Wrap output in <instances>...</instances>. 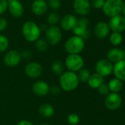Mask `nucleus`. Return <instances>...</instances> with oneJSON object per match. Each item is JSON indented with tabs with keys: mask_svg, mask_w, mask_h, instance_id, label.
<instances>
[{
	"mask_svg": "<svg viewBox=\"0 0 125 125\" xmlns=\"http://www.w3.org/2000/svg\"><path fill=\"white\" fill-rule=\"evenodd\" d=\"M10 13L15 18H21L24 13V8L20 1L9 0L8 8Z\"/></svg>",
	"mask_w": 125,
	"mask_h": 125,
	"instance_id": "4468645a",
	"label": "nucleus"
},
{
	"mask_svg": "<svg viewBox=\"0 0 125 125\" xmlns=\"http://www.w3.org/2000/svg\"><path fill=\"white\" fill-rule=\"evenodd\" d=\"M67 120L70 125H77L80 122V116L75 113H72L68 115Z\"/></svg>",
	"mask_w": 125,
	"mask_h": 125,
	"instance_id": "c756f323",
	"label": "nucleus"
},
{
	"mask_svg": "<svg viewBox=\"0 0 125 125\" xmlns=\"http://www.w3.org/2000/svg\"><path fill=\"white\" fill-rule=\"evenodd\" d=\"M107 57L109 61L118 62L121 60H125V51L124 49H120L117 48H113L107 52Z\"/></svg>",
	"mask_w": 125,
	"mask_h": 125,
	"instance_id": "a211bd4d",
	"label": "nucleus"
},
{
	"mask_svg": "<svg viewBox=\"0 0 125 125\" xmlns=\"http://www.w3.org/2000/svg\"><path fill=\"white\" fill-rule=\"evenodd\" d=\"M49 92L52 94V95H54V96H57L58 95V94L60 93V88L58 86H52L49 89Z\"/></svg>",
	"mask_w": 125,
	"mask_h": 125,
	"instance_id": "e433bc0d",
	"label": "nucleus"
},
{
	"mask_svg": "<svg viewBox=\"0 0 125 125\" xmlns=\"http://www.w3.org/2000/svg\"><path fill=\"white\" fill-rule=\"evenodd\" d=\"M107 85H108L109 90L112 93H117V94L119 91H121L122 88H123L122 81H121L120 80H118L117 78H114V79L110 80L109 81Z\"/></svg>",
	"mask_w": 125,
	"mask_h": 125,
	"instance_id": "5701e85b",
	"label": "nucleus"
},
{
	"mask_svg": "<svg viewBox=\"0 0 125 125\" xmlns=\"http://www.w3.org/2000/svg\"><path fill=\"white\" fill-rule=\"evenodd\" d=\"M16 1H19V0H16Z\"/></svg>",
	"mask_w": 125,
	"mask_h": 125,
	"instance_id": "79ce46f5",
	"label": "nucleus"
},
{
	"mask_svg": "<svg viewBox=\"0 0 125 125\" xmlns=\"http://www.w3.org/2000/svg\"><path fill=\"white\" fill-rule=\"evenodd\" d=\"M21 54V58H24L25 60H28V59L31 58L32 56V52L30 50H24Z\"/></svg>",
	"mask_w": 125,
	"mask_h": 125,
	"instance_id": "c9c22d12",
	"label": "nucleus"
},
{
	"mask_svg": "<svg viewBox=\"0 0 125 125\" xmlns=\"http://www.w3.org/2000/svg\"><path fill=\"white\" fill-rule=\"evenodd\" d=\"M32 11L36 16L43 15L48 8V4L46 0H35L32 3Z\"/></svg>",
	"mask_w": 125,
	"mask_h": 125,
	"instance_id": "6ab92c4d",
	"label": "nucleus"
},
{
	"mask_svg": "<svg viewBox=\"0 0 125 125\" xmlns=\"http://www.w3.org/2000/svg\"><path fill=\"white\" fill-rule=\"evenodd\" d=\"M65 65L69 72L76 73L83 68L84 60L80 54H69L66 58Z\"/></svg>",
	"mask_w": 125,
	"mask_h": 125,
	"instance_id": "39448f33",
	"label": "nucleus"
},
{
	"mask_svg": "<svg viewBox=\"0 0 125 125\" xmlns=\"http://www.w3.org/2000/svg\"><path fill=\"white\" fill-rule=\"evenodd\" d=\"M77 19L75 16L72 14H66L60 21V27L63 30L70 31L74 28L77 24Z\"/></svg>",
	"mask_w": 125,
	"mask_h": 125,
	"instance_id": "2eb2a0df",
	"label": "nucleus"
},
{
	"mask_svg": "<svg viewBox=\"0 0 125 125\" xmlns=\"http://www.w3.org/2000/svg\"><path fill=\"white\" fill-rule=\"evenodd\" d=\"M60 21V15L56 12H52L49 13V15L47 17V21L50 24V26H56V24H58Z\"/></svg>",
	"mask_w": 125,
	"mask_h": 125,
	"instance_id": "bb28decb",
	"label": "nucleus"
},
{
	"mask_svg": "<svg viewBox=\"0 0 125 125\" xmlns=\"http://www.w3.org/2000/svg\"><path fill=\"white\" fill-rule=\"evenodd\" d=\"M109 28L113 32H121L125 30V17L124 16L118 15L113 18H110L109 24Z\"/></svg>",
	"mask_w": 125,
	"mask_h": 125,
	"instance_id": "9d476101",
	"label": "nucleus"
},
{
	"mask_svg": "<svg viewBox=\"0 0 125 125\" xmlns=\"http://www.w3.org/2000/svg\"><path fill=\"white\" fill-rule=\"evenodd\" d=\"M84 48V40L76 35L70 37L65 43V49L69 54H79Z\"/></svg>",
	"mask_w": 125,
	"mask_h": 125,
	"instance_id": "7ed1b4c3",
	"label": "nucleus"
},
{
	"mask_svg": "<svg viewBox=\"0 0 125 125\" xmlns=\"http://www.w3.org/2000/svg\"><path fill=\"white\" fill-rule=\"evenodd\" d=\"M110 32V28L108 24L104 21L98 22L94 27V35L96 38L100 40L106 38Z\"/></svg>",
	"mask_w": 125,
	"mask_h": 125,
	"instance_id": "dca6fc26",
	"label": "nucleus"
},
{
	"mask_svg": "<svg viewBox=\"0 0 125 125\" xmlns=\"http://www.w3.org/2000/svg\"><path fill=\"white\" fill-rule=\"evenodd\" d=\"M105 0H91L90 2L91 5L95 9H102Z\"/></svg>",
	"mask_w": 125,
	"mask_h": 125,
	"instance_id": "7c9ffc66",
	"label": "nucleus"
},
{
	"mask_svg": "<svg viewBox=\"0 0 125 125\" xmlns=\"http://www.w3.org/2000/svg\"><path fill=\"white\" fill-rule=\"evenodd\" d=\"M90 76H91V74H90L89 70H88L87 69H83V68L78 72V74H77L78 80L81 83H88Z\"/></svg>",
	"mask_w": 125,
	"mask_h": 125,
	"instance_id": "a878e982",
	"label": "nucleus"
},
{
	"mask_svg": "<svg viewBox=\"0 0 125 125\" xmlns=\"http://www.w3.org/2000/svg\"><path fill=\"white\" fill-rule=\"evenodd\" d=\"M122 104L121 96L117 93L109 94L104 101L105 107L110 110H115L118 109Z\"/></svg>",
	"mask_w": 125,
	"mask_h": 125,
	"instance_id": "f8f14e48",
	"label": "nucleus"
},
{
	"mask_svg": "<svg viewBox=\"0 0 125 125\" xmlns=\"http://www.w3.org/2000/svg\"><path fill=\"white\" fill-rule=\"evenodd\" d=\"M48 1L49 2V1H53V0H48ZM59 1H60V0H59Z\"/></svg>",
	"mask_w": 125,
	"mask_h": 125,
	"instance_id": "a19ab883",
	"label": "nucleus"
},
{
	"mask_svg": "<svg viewBox=\"0 0 125 125\" xmlns=\"http://www.w3.org/2000/svg\"><path fill=\"white\" fill-rule=\"evenodd\" d=\"M21 54L16 50H10L4 57V63L8 67H16L21 60Z\"/></svg>",
	"mask_w": 125,
	"mask_h": 125,
	"instance_id": "1a4fd4ad",
	"label": "nucleus"
},
{
	"mask_svg": "<svg viewBox=\"0 0 125 125\" xmlns=\"http://www.w3.org/2000/svg\"><path fill=\"white\" fill-rule=\"evenodd\" d=\"M73 8L78 15L85 16L90 13L91 5L89 0H74Z\"/></svg>",
	"mask_w": 125,
	"mask_h": 125,
	"instance_id": "9b49d317",
	"label": "nucleus"
},
{
	"mask_svg": "<svg viewBox=\"0 0 125 125\" xmlns=\"http://www.w3.org/2000/svg\"><path fill=\"white\" fill-rule=\"evenodd\" d=\"M123 41V36L120 32H113L110 35V42L112 45L116 46L121 43Z\"/></svg>",
	"mask_w": 125,
	"mask_h": 125,
	"instance_id": "393cba45",
	"label": "nucleus"
},
{
	"mask_svg": "<svg viewBox=\"0 0 125 125\" xmlns=\"http://www.w3.org/2000/svg\"><path fill=\"white\" fill-rule=\"evenodd\" d=\"M121 13L123 14V16L125 17V1L123 2V5H122V9H121Z\"/></svg>",
	"mask_w": 125,
	"mask_h": 125,
	"instance_id": "58836bf2",
	"label": "nucleus"
},
{
	"mask_svg": "<svg viewBox=\"0 0 125 125\" xmlns=\"http://www.w3.org/2000/svg\"><path fill=\"white\" fill-rule=\"evenodd\" d=\"M35 47L39 52H43L46 51V49L48 48V43L46 42V40L39 38L38 40H37L35 41Z\"/></svg>",
	"mask_w": 125,
	"mask_h": 125,
	"instance_id": "cd10ccee",
	"label": "nucleus"
},
{
	"mask_svg": "<svg viewBox=\"0 0 125 125\" xmlns=\"http://www.w3.org/2000/svg\"><path fill=\"white\" fill-rule=\"evenodd\" d=\"M79 80L77 74L72 72H63L60 77V88L66 92H71L74 91L79 85Z\"/></svg>",
	"mask_w": 125,
	"mask_h": 125,
	"instance_id": "f257e3e1",
	"label": "nucleus"
},
{
	"mask_svg": "<svg viewBox=\"0 0 125 125\" xmlns=\"http://www.w3.org/2000/svg\"><path fill=\"white\" fill-rule=\"evenodd\" d=\"M46 41L51 45H57L62 40V32L57 26H49L45 31Z\"/></svg>",
	"mask_w": 125,
	"mask_h": 125,
	"instance_id": "0eeeda50",
	"label": "nucleus"
},
{
	"mask_svg": "<svg viewBox=\"0 0 125 125\" xmlns=\"http://www.w3.org/2000/svg\"><path fill=\"white\" fill-rule=\"evenodd\" d=\"M89 21L86 18H81L77 20L74 28L72 30L76 36L80 37L83 40L88 39L90 37V31L88 29Z\"/></svg>",
	"mask_w": 125,
	"mask_h": 125,
	"instance_id": "423d86ee",
	"label": "nucleus"
},
{
	"mask_svg": "<svg viewBox=\"0 0 125 125\" xmlns=\"http://www.w3.org/2000/svg\"><path fill=\"white\" fill-rule=\"evenodd\" d=\"M122 5V0H105L102 11L106 16L113 18L121 13Z\"/></svg>",
	"mask_w": 125,
	"mask_h": 125,
	"instance_id": "20e7f679",
	"label": "nucleus"
},
{
	"mask_svg": "<svg viewBox=\"0 0 125 125\" xmlns=\"http://www.w3.org/2000/svg\"><path fill=\"white\" fill-rule=\"evenodd\" d=\"M95 69L98 74L102 77H105L113 73V65L107 59H102L96 63Z\"/></svg>",
	"mask_w": 125,
	"mask_h": 125,
	"instance_id": "6e6552de",
	"label": "nucleus"
},
{
	"mask_svg": "<svg viewBox=\"0 0 125 125\" xmlns=\"http://www.w3.org/2000/svg\"><path fill=\"white\" fill-rule=\"evenodd\" d=\"M40 125H50V124H46V123H44V124H40Z\"/></svg>",
	"mask_w": 125,
	"mask_h": 125,
	"instance_id": "ea45409f",
	"label": "nucleus"
},
{
	"mask_svg": "<svg viewBox=\"0 0 125 125\" xmlns=\"http://www.w3.org/2000/svg\"><path fill=\"white\" fill-rule=\"evenodd\" d=\"M38 113L41 116L44 118H50L54 115V109L52 105L47 103H44L39 106Z\"/></svg>",
	"mask_w": 125,
	"mask_h": 125,
	"instance_id": "412c9836",
	"label": "nucleus"
},
{
	"mask_svg": "<svg viewBox=\"0 0 125 125\" xmlns=\"http://www.w3.org/2000/svg\"><path fill=\"white\" fill-rule=\"evenodd\" d=\"M98 91L99 93L101 94V95H103V96H107L109 94V92H110V90H109V88H108V85L107 84H102L98 88Z\"/></svg>",
	"mask_w": 125,
	"mask_h": 125,
	"instance_id": "2f4dec72",
	"label": "nucleus"
},
{
	"mask_svg": "<svg viewBox=\"0 0 125 125\" xmlns=\"http://www.w3.org/2000/svg\"><path fill=\"white\" fill-rule=\"evenodd\" d=\"M22 34L26 41L35 42L40 38L41 30L34 21H28L25 22L22 27Z\"/></svg>",
	"mask_w": 125,
	"mask_h": 125,
	"instance_id": "f03ea898",
	"label": "nucleus"
},
{
	"mask_svg": "<svg viewBox=\"0 0 125 125\" xmlns=\"http://www.w3.org/2000/svg\"><path fill=\"white\" fill-rule=\"evenodd\" d=\"M33 93L38 96H45L49 93L50 87L44 81H37L32 85Z\"/></svg>",
	"mask_w": 125,
	"mask_h": 125,
	"instance_id": "f3484780",
	"label": "nucleus"
},
{
	"mask_svg": "<svg viewBox=\"0 0 125 125\" xmlns=\"http://www.w3.org/2000/svg\"><path fill=\"white\" fill-rule=\"evenodd\" d=\"M8 8V0H0V15L3 14Z\"/></svg>",
	"mask_w": 125,
	"mask_h": 125,
	"instance_id": "72a5a7b5",
	"label": "nucleus"
},
{
	"mask_svg": "<svg viewBox=\"0 0 125 125\" xmlns=\"http://www.w3.org/2000/svg\"><path fill=\"white\" fill-rule=\"evenodd\" d=\"M9 46V41L8 38L3 35H0V53L5 52Z\"/></svg>",
	"mask_w": 125,
	"mask_h": 125,
	"instance_id": "c85d7f7f",
	"label": "nucleus"
},
{
	"mask_svg": "<svg viewBox=\"0 0 125 125\" xmlns=\"http://www.w3.org/2000/svg\"><path fill=\"white\" fill-rule=\"evenodd\" d=\"M49 6L51 9L54 10H57L61 7V3L59 0H53V1L49 2Z\"/></svg>",
	"mask_w": 125,
	"mask_h": 125,
	"instance_id": "473e14b6",
	"label": "nucleus"
},
{
	"mask_svg": "<svg viewBox=\"0 0 125 125\" xmlns=\"http://www.w3.org/2000/svg\"><path fill=\"white\" fill-rule=\"evenodd\" d=\"M51 69L54 74L61 75L64 72V64L62 63V61H60L59 60H56L52 62Z\"/></svg>",
	"mask_w": 125,
	"mask_h": 125,
	"instance_id": "b1692460",
	"label": "nucleus"
},
{
	"mask_svg": "<svg viewBox=\"0 0 125 125\" xmlns=\"http://www.w3.org/2000/svg\"><path fill=\"white\" fill-rule=\"evenodd\" d=\"M8 27V21L4 18H0V32L4 31Z\"/></svg>",
	"mask_w": 125,
	"mask_h": 125,
	"instance_id": "f704fd0d",
	"label": "nucleus"
},
{
	"mask_svg": "<svg viewBox=\"0 0 125 125\" xmlns=\"http://www.w3.org/2000/svg\"><path fill=\"white\" fill-rule=\"evenodd\" d=\"M104 83V77L98 74L97 73H94L93 74H91L88 84L91 88H98L102 84Z\"/></svg>",
	"mask_w": 125,
	"mask_h": 125,
	"instance_id": "4be33fe9",
	"label": "nucleus"
},
{
	"mask_svg": "<svg viewBox=\"0 0 125 125\" xmlns=\"http://www.w3.org/2000/svg\"><path fill=\"white\" fill-rule=\"evenodd\" d=\"M43 72L41 65L36 62H30L25 66V73L30 78H38Z\"/></svg>",
	"mask_w": 125,
	"mask_h": 125,
	"instance_id": "ddd939ff",
	"label": "nucleus"
},
{
	"mask_svg": "<svg viewBox=\"0 0 125 125\" xmlns=\"http://www.w3.org/2000/svg\"><path fill=\"white\" fill-rule=\"evenodd\" d=\"M16 125H33V124L28 120H21Z\"/></svg>",
	"mask_w": 125,
	"mask_h": 125,
	"instance_id": "4c0bfd02",
	"label": "nucleus"
},
{
	"mask_svg": "<svg viewBox=\"0 0 125 125\" xmlns=\"http://www.w3.org/2000/svg\"><path fill=\"white\" fill-rule=\"evenodd\" d=\"M113 72L115 78L121 81H125V60L115 62L113 66Z\"/></svg>",
	"mask_w": 125,
	"mask_h": 125,
	"instance_id": "aec40b11",
	"label": "nucleus"
}]
</instances>
